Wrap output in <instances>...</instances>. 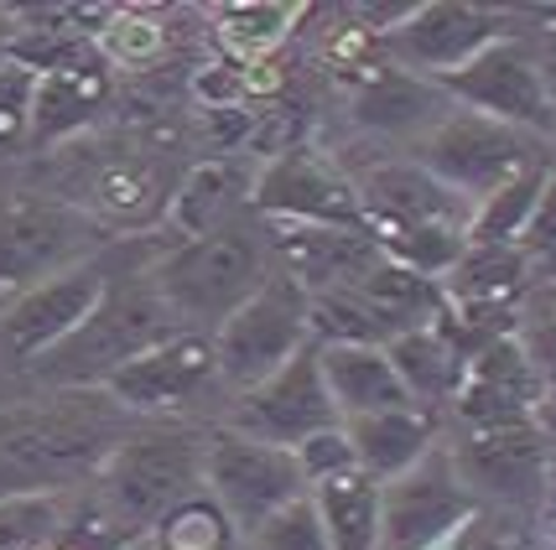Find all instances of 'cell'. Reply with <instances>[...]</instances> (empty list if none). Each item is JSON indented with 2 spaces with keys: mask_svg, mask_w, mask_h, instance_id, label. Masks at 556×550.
<instances>
[{
  "mask_svg": "<svg viewBox=\"0 0 556 550\" xmlns=\"http://www.w3.org/2000/svg\"><path fill=\"white\" fill-rule=\"evenodd\" d=\"M130 436V410L110 389H58L0 410V494H42L78 473H99Z\"/></svg>",
  "mask_w": 556,
  "mask_h": 550,
  "instance_id": "cell-1",
  "label": "cell"
},
{
  "mask_svg": "<svg viewBox=\"0 0 556 550\" xmlns=\"http://www.w3.org/2000/svg\"><path fill=\"white\" fill-rule=\"evenodd\" d=\"M276 270V244L261 218H235L203 240H182L172 255L151 265V281L167 296V307L177 311V322L188 333L208 337L235 317V311L266 286V276Z\"/></svg>",
  "mask_w": 556,
  "mask_h": 550,
  "instance_id": "cell-2",
  "label": "cell"
},
{
  "mask_svg": "<svg viewBox=\"0 0 556 550\" xmlns=\"http://www.w3.org/2000/svg\"><path fill=\"white\" fill-rule=\"evenodd\" d=\"M177 333H188V328L177 322L167 296L156 291L151 270H141L130 281H110L94 317L68 343H58L52 354H42L37 374L48 384H58V389H99V384L115 380L125 363H136L141 354L162 348Z\"/></svg>",
  "mask_w": 556,
  "mask_h": 550,
  "instance_id": "cell-3",
  "label": "cell"
},
{
  "mask_svg": "<svg viewBox=\"0 0 556 550\" xmlns=\"http://www.w3.org/2000/svg\"><path fill=\"white\" fill-rule=\"evenodd\" d=\"M203 447L208 436L188 426H146L130 431L110 462L99 468V494L121 529H151L172 509L203 494Z\"/></svg>",
  "mask_w": 556,
  "mask_h": 550,
  "instance_id": "cell-4",
  "label": "cell"
},
{
  "mask_svg": "<svg viewBox=\"0 0 556 550\" xmlns=\"http://www.w3.org/2000/svg\"><path fill=\"white\" fill-rule=\"evenodd\" d=\"M535 151H541V136H526V130L473 115V110H447V120H437L412 145V162L447 192H458L463 203L479 208L509 182L546 167Z\"/></svg>",
  "mask_w": 556,
  "mask_h": 550,
  "instance_id": "cell-5",
  "label": "cell"
},
{
  "mask_svg": "<svg viewBox=\"0 0 556 550\" xmlns=\"http://www.w3.org/2000/svg\"><path fill=\"white\" fill-rule=\"evenodd\" d=\"M307 343H313V328H307V291L276 265L266 276V286L255 291L214 333L224 389H240V395L255 389V384L270 380L287 359H296Z\"/></svg>",
  "mask_w": 556,
  "mask_h": 550,
  "instance_id": "cell-6",
  "label": "cell"
},
{
  "mask_svg": "<svg viewBox=\"0 0 556 550\" xmlns=\"http://www.w3.org/2000/svg\"><path fill=\"white\" fill-rule=\"evenodd\" d=\"M203 488L224 509V520L235 529H244V535H255L287 503L307 499V478H302L296 452L270 447V442H250V436H240V431H229V426L208 431Z\"/></svg>",
  "mask_w": 556,
  "mask_h": 550,
  "instance_id": "cell-7",
  "label": "cell"
},
{
  "mask_svg": "<svg viewBox=\"0 0 556 550\" xmlns=\"http://www.w3.org/2000/svg\"><path fill=\"white\" fill-rule=\"evenodd\" d=\"M442 94L468 104L473 115H489L500 125H515L526 136H556L552 89L535 68V52L526 37H500L473 63L442 78Z\"/></svg>",
  "mask_w": 556,
  "mask_h": 550,
  "instance_id": "cell-8",
  "label": "cell"
},
{
  "mask_svg": "<svg viewBox=\"0 0 556 550\" xmlns=\"http://www.w3.org/2000/svg\"><path fill=\"white\" fill-rule=\"evenodd\" d=\"M99 223L68 197H5L0 203V291H31L94 250Z\"/></svg>",
  "mask_w": 556,
  "mask_h": 550,
  "instance_id": "cell-9",
  "label": "cell"
},
{
  "mask_svg": "<svg viewBox=\"0 0 556 550\" xmlns=\"http://www.w3.org/2000/svg\"><path fill=\"white\" fill-rule=\"evenodd\" d=\"M343 426L333 395L323 384V363H317V343H307L296 359H287L270 380H261L255 389H244L235 410H229V431H240L250 442H270L296 452L307 436L317 431Z\"/></svg>",
  "mask_w": 556,
  "mask_h": 550,
  "instance_id": "cell-10",
  "label": "cell"
},
{
  "mask_svg": "<svg viewBox=\"0 0 556 550\" xmlns=\"http://www.w3.org/2000/svg\"><path fill=\"white\" fill-rule=\"evenodd\" d=\"M110 281L115 276L104 270V260H89V265H68L52 281H37L31 291H22L11 307L0 311V354L11 363H31L52 354L58 343H68L94 317Z\"/></svg>",
  "mask_w": 556,
  "mask_h": 550,
  "instance_id": "cell-11",
  "label": "cell"
},
{
  "mask_svg": "<svg viewBox=\"0 0 556 550\" xmlns=\"http://www.w3.org/2000/svg\"><path fill=\"white\" fill-rule=\"evenodd\" d=\"M473 514V494L458 483L453 457L432 447L412 473L380 483V540L375 550H432Z\"/></svg>",
  "mask_w": 556,
  "mask_h": 550,
  "instance_id": "cell-12",
  "label": "cell"
},
{
  "mask_svg": "<svg viewBox=\"0 0 556 550\" xmlns=\"http://www.w3.org/2000/svg\"><path fill=\"white\" fill-rule=\"evenodd\" d=\"M250 203H255L261 218L317 223V229H364L359 188L307 145H296V151H287V156H276V162L255 171Z\"/></svg>",
  "mask_w": 556,
  "mask_h": 550,
  "instance_id": "cell-13",
  "label": "cell"
},
{
  "mask_svg": "<svg viewBox=\"0 0 556 550\" xmlns=\"http://www.w3.org/2000/svg\"><path fill=\"white\" fill-rule=\"evenodd\" d=\"M447 457L468 494H484L505 509H526L546 494V442L531 421L463 426V442Z\"/></svg>",
  "mask_w": 556,
  "mask_h": 550,
  "instance_id": "cell-14",
  "label": "cell"
},
{
  "mask_svg": "<svg viewBox=\"0 0 556 550\" xmlns=\"http://www.w3.org/2000/svg\"><path fill=\"white\" fill-rule=\"evenodd\" d=\"M104 389H110V400H121L130 415H167V410L198 406V400H208L214 389H224L214 337L208 333L167 337L162 348L141 354L136 363H125Z\"/></svg>",
  "mask_w": 556,
  "mask_h": 550,
  "instance_id": "cell-15",
  "label": "cell"
},
{
  "mask_svg": "<svg viewBox=\"0 0 556 550\" xmlns=\"http://www.w3.org/2000/svg\"><path fill=\"white\" fill-rule=\"evenodd\" d=\"M505 37V16L484 11V5H463V0H432V5H412V16L386 37L395 68L406 73H432L447 78L463 63H473L484 48Z\"/></svg>",
  "mask_w": 556,
  "mask_h": 550,
  "instance_id": "cell-16",
  "label": "cell"
},
{
  "mask_svg": "<svg viewBox=\"0 0 556 550\" xmlns=\"http://www.w3.org/2000/svg\"><path fill=\"white\" fill-rule=\"evenodd\" d=\"M535 400H541V363H535L515 337H489L484 348L468 359L458 395H453L463 426L531 421Z\"/></svg>",
  "mask_w": 556,
  "mask_h": 550,
  "instance_id": "cell-17",
  "label": "cell"
},
{
  "mask_svg": "<svg viewBox=\"0 0 556 550\" xmlns=\"http://www.w3.org/2000/svg\"><path fill=\"white\" fill-rule=\"evenodd\" d=\"M276 244V265L287 270L296 286L317 296V291H343L359 276H369L386 260L369 229H317V223H287L281 234H270Z\"/></svg>",
  "mask_w": 556,
  "mask_h": 550,
  "instance_id": "cell-18",
  "label": "cell"
},
{
  "mask_svg": "<svg viewBox=\"0 0 556 550\" xmlns=\"http://www.w3.org/2000/svg\"><path fill=\"white\" fill-rule=\"evenodd\" d=\"M447 104L437 84L416 78L406 68H364L359 73V94H354V120L364 130H380V136H412L421 141L437 120H447Z\"/></svg>",
  "mask_w": 556,
  "mask_h": 550,
  "instance_id": "cell-19",
  "label": "cell"
},
{
  "mask_svg": "<svg viewBox=\"0 0 556 550\" xmlns=\"http://www.w3.org/2000/svg\"><path fill=\"white\" fill-rule=\"evenodd\" d=\"M250 192H255L250 156H208V162H198V167L177 182L167 218L182 240H203V234H214L224 223L244 218V197H250Z\"/></svg>",
  "mask_w": 556,
  "mask_h": 550,
  "instance_id": "cell-20",
  "label": "cell"
},
{
  "mask_svg": "<svg viewBox=\"0 0 556 550\" xmlns=\"http://www.w3.org/2000/svg\"><path fill=\"white\" fill-rule=\"evenodd\" d=\"M110 99V78L99 63H89V52H78L73 63H58V68L37 73L31 84V130L26 141H68L84 125L94 120Z\"/></svg>",
  "mask_w": 556,
  "mask_h": 550,
  "instance_id": "cell-21",
  "label": "cell"
},
{
  "mask_svg": "<svg viewBox=\"0 0 556 550\" xmlns=\"http://www.w3.org/2000/svg\"><path fill=\"white\" fill-rule=\"evenodd\" d=\"M323 363V384L333 395L339 421H359V415H380V410H401L412 406L406 384L395 374L386 348H354V343H333V348H317Z\"/></svg>",
  "mask_w": 556,
  "mask_h": 550,
  "instance_id": "cell-22",
  "label": "cell"
},
{
  "mask_svg": "<svg viewBox=\"0 0 556 550\" xmlns=\"http://www.w3.org/2000/svg\"><path fill=\"white\" fill-rule=\"evenodd\" d=\"M343 436H349V447H354V468H364L375 483H390V478H401V473H412L416 462L437 447L432 415L416 406L343 421Z\"/></svg>",
  "mask_w": 556,
  "mask_h": 550,
  "instance_id": "cell-23",
  "label": "cell"
},
{
  "mask_svg": "<svg viewBox=\"0 0 556 550\" xmlns=\"http://www.w3.org/2000/svg\"><path fill=\"white\" fill-rule=\"evenodd\" d=\"M172 208V177L151 156H121V162H104L89 177V208L94 218H115V223H151V218H167Z\"/></svg>",
  "mask_w": 556,
  "mask_h": 550,
  "instance_id": "cell-24",
  "label": "cell"
},
{
  "mask_svg": "<svg viewBox=\"0 0 556 550\" xmlns=\"http://www.w3.org/2000/svg\"><path fill=\"white\" fill-rule=\"evenodd\" d=\"M386 354L395 363V374H401L416 410L453 400L463 384V369H468V354L458 348V337L442 333V317L427 322V328H416V333H401Z\"/></svg>",
  "mask_w": 556,
  "mask_h": 550,
  "instance_id": "cell-25",
  "label": "cell"
},
{
  "mask_svg": "<svg viewBox=\"0 0 556 550\" xmlns=\"http://www.w3.org/2000/svg\"><path fill=\"white\" fill-rule=\"evenodd\" d=\"M313 503L328 550H375L380 540V483L364 468H343L333 478L313 483Z\"/></svg>",
  "mask_w": 556,
  "mask_h": 550,
  "instance_id": "cell-26",
  "label": "cell"
},
{
  "mask_svg": "<svg viewBox=\"0 0 556 550\" xmlns=\"http://www.w3.org/2000/svg\"><path fill=\"white\" fill-rule=\"evenodd\" d=\"M447 276H453V296L468 311H500L526 281V250H515V244H468L463 260Z\"/></svg>",
  "mask_w": 556,
  "mask_h": 550,
  "instance_id": "cell-27",
  "label": "cell"
},
{
  "mask_svg": "<svg viewBox=\"0 0 556 550\" xmlns=\"http://www.w3.org/2000/svg\"><path fill=\"white\" fill-rule=\"evenodd\" d=\"M302 22V5H224L218 11V42L235 52L240 63H261L270 48H281L291 37V26Z\"/></svg>",
  "mask_w": 556,
  "mask_h": 550,
  "instance_id": "cell-28",
  "label": "cell"
},
{
  "mask_svg": "<svg viewBox=\"0 0 556 550\" xmlns=\"http://www.w3.org/2000/svg\"><path fill=\"white\" fill-rule=\"evenodd\" d=\"M146 535L156 550H235V525L224 520V509L208 494L172 509L167 520H156Z\"/></svg>",
  "mask_w": 556,
  "mask_h": 550,
  "instance_id": "cell-29",
  "label": "cell"
},
{
  "mask_svg": "<svg viewBox=\"0 0 556 550\" xmlns=\"http://www.w3.org/2000/svg\"><path fill=\"white\" fill-rule=\"evenodd\" d=\"M546 171L552 167L531 171V177L509 182L505 192H494L489 203H479V208H473V223H468V244H509L515 234H526L535 203H541V188H546Z\"/></svg>",
  "mask_w": 556,
  "mask_h": 550,
  "instance_id": "cell-30",
  "label": "cell"
},
{
  "mask_svg": "<svg viewBox=\"0 0 556 550\" xmlns=\"http://www.w3.org/2000/svg\"><path fill=\"white\" fill-rule=\"evenodd\" d=\"M94 48L110 57V63H125V68H146L156 63L162 48H167V26L146 11H104V26L94 31Z\"/></svg>",
  "mask_w": 556,
  "mask_h": 550,
  "instance_id": "cell-31",
  "label": "cell"
},
{
  "mask_svg": "<svg viewBox=\"0 0 556 550\" xmlns=\"http://www.w3.org/2000/svg\"><path fill=\"white\" fill-rule=\"evenodd\" d=\"M63 525L58 494H11L0 499V550H48Z\"/></svg>",
  "mask_w": 556,
  "mask_h": 550,
  "instance_id": "cell-32",
  "label": "cell"
},
{
  "mask_svg": "<svg viewBox=\"0 0 556 550\" xmlns=\"http://www.w3.org/2000/svg\"><path fill=\"white\" fill-rule=\"evenodd\" d=\"M250 550H328V535H323L313 494L287 503L281 514H270L266 525L250 535Z\"/></svg>",
  "mask_w": 556,
  "mask_h": 550,
  "instance_id": "cell-33",
  "label": "cell"
},
{
  "mask_svg": "<svg viewBox=\"0 0 556 550\" xmlns=\"http://www.w3.org/2000/svg\"><path fill=\"white\" fill-rule=\"evenodd\" d=\"M31 84L37 73L5 63L0 68V145H22L31 130Z\"/></svg>",
  "mask_w": 556,
  "mask_h": 550,
  "instance_id": "cell-34",
  "label": "cell"
},
{
  "mask_svg": "<svg viewBox=\"0 0 556 550\" xmlns=\"http://www.w3.org/2000/svg\"><path fill=\"white\" fill-rule=\"evenodd\" d=\"M453 550H531V535L515 525L509 514H484V509H473V514L453 529Z\"/></svg>",
  "mask_w": 556,
  "mask_h": 550,
  "instance_id": "cell-35",
  "label": "cell"
},
{
  "mask_svg": "<svg viewBox=\"0 0 556 550\" xmlns=\"http://www.w3.org/2000/svg\"><path fill=\"white\" fill-rule=\"evenodd\" d=\"M296 462H302V478L317 483V478H333V473H343V468H354V447H349L343 426H333V431H317V436H307V442L296 447Z\"/></svg>",
  "mask_w": 556,
  "mask_h": 550,
  "instance_id": "cell-36",
  "label": "cell"
},
{
  "mask_svg": "<svg viewBox=\"0 0 556 550\" xmlns=\"http://www.w3.org/2000/svg\"><path fill=\"white\" fill-rule=\"evenodd\" d=\"M526 240H531V250H556V167L546 171V188H541V203L526 223Z\"/></svg>",
  "mask_w": 556,
  "mask_h": 550,
  "instance_id": "cell-37",
  "label": "cell"
},
{
  "mask_svg": "<svg viewBox=\"0 0 556 550\" xmlns=\"http://www.w3.org/2000/svg\"><path fill=\"white\" fill-rule=\"evenodd\" d=\"M16 37H22V26H16V11H0V68L11 63V52H16Z\"/></svg>",
  "mask_w": 556,
  "mask_h": 550,
  "instance_id": "cell-38",
  "label": "cell"
},
{
  "mask_svg": "<svg viewBox=\"0 0 556 550\" xmlns=\"http://www.w3.org/2000/svg\"><path fill=\"white\" fill-rule=\"evenodd\" d=\"M121 550H156V546H151V535H136V540H125Z\"/></svg>",
  "mask_w": 556,
  "mask_h": 550,
  "instance_id": "cell-39",
  "label": "cell"
},
{
  "mask_svg": "<svg viewBox=\"0 0 556 550\" xmlns=\"http://www.w3.org/2000/svg\"><path fill=\"white\" fill-rule=\"evenodd\" d=\"M541 22H556V5H552V11H541Z\"/></svg>",
  "mask_w": 556,
  "mask_h": 550,
  "instance_id": "cell-40",
  "label": "cell"
}]
</instances>
